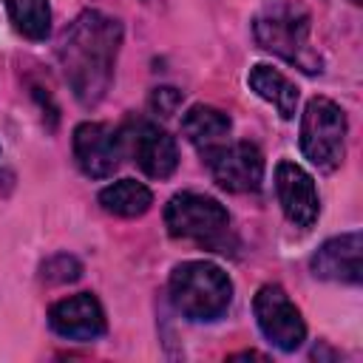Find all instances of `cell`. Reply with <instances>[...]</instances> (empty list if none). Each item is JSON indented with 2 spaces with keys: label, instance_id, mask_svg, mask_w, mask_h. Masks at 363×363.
Listing matches in <instances>:
<instances>
[{
  "label": "cell",
  "instance_id": "ac0fdd59",
  "mask_svg": "<svg viewBox=\"0 0 363 363\" xmlns=\"http://www.w3.org/2000/svg\"><path fill=\"white\" fill-rule=\"evenodd\" d=\"M179 105H182V91H176V88H153V94H150V108H153V113H159V116H173L176 111H179Z\"/></svg>",
  "mask_w": 363,
  "mask_h": 363
},
{
  "label": "cell",
  "instance_id": "7c38bea8",
  "mask_svg": "<svg viewBox=\"0 0 363 363\" xmlns=\"http://www.w3.org/2000/svg\"><path fill=\"white\" fill-rule=\"evenodd\" d=\"M360 252L363 241L360 233H346L337 238H329L320 244V250L312 255L309 267L315 278L323 281H340V284H357L360 281Z\"/></svg>",
  "mask_w": 363,
  "mask_h": 363
},
{
  "label": "cell",
  "instance_id": "2e32d148",
  "mask_svg": "<svg viewBox=\"0 0 363 363\" xmlns=\"http://www.w3.org/2000/svg\"><path fill=\"white\" fill-rule=\"evenodd\" d=\"M14 28L28 40H45L51 31L48 0H3Z\"/></svg>",
  "mask_w": 363,
  "mask_h": 363
},
{
  "label": "cell",
  "instance_id": "5b68a950",
  "mask_svg": "<svg viewBox=\"0 0 363 363\" xmlns=\"http://www.w3.org/2000/svg\"><path fill=\"white\" fill-rule=\"evenodd\" d=\"M164 227L173 238H193V241H221L230 216L221 201L201 193H176L164 207Z\"/></svg>",
  "mask_w": 363,
  "mask_h": 363
},
{
  "label": "cell",
  "instance_id": "4fadbf2b",
  "mask_svg": "<svg viewBox=\"0 0 363 363\" xmlns=\"http://www.w3.org/2000/svg\"><path fill=\"white\" fill-rule=\"evenodd\" d=\"M182 133L207 159L213 150L230 142V116L213 105H193L182 116Z\"/></svg>",
  "mask_w": 363,
  "mask_h": 363
},
{
  "label": "cell",
  "instance_id": "8fae6325",
  "mask_svg": "<svg viewBox=\"0 0 363 363\" xmlns=\"http://www.w3.org/2000/svg\"><path fill=\"white\" fill-rule=\"evenodd\" d=\"M48 323L68 340H94L105 332V312L91 292H79L57 301L48 312Z\"/></svg>",
  "mask_w": 363,
  "mask_h": 363
},
{
  "label": "cell",
  "instance_id": "52a82bcc",
  "mask_svg": "<svg viewBox=\"0 0 363 363\" xmlns=\"http://www.w3.org/2000/svg\"><path fill=\"white\" fill-rule=\"evenodd\" d=\"M204 162L216 184L230 193H255L264 182V156L252 142H227Z\"/></svg>",
  "mask_w": 363,
  "mask_h": 363
},
{
  "label": "cell",
  "instance_id": "8992f818",
  "mask_svg": "<svg viewBox=\"0 0 363 363\" xmlns=\"http://www.w3.org/2000/svg\"><path fill=\"white\" fill-rule=\"evenodd\" d=\"M252 312L264 337L281 352H295L306 340V323L298 306L289 301V295L278 284H267L255 292Z\"/></svg>",
  "mask_w": 363,
  "mask_h": 363
},
{
  "label": "cell",
  "instance_id": "30bf717a",
  "mask_svg": "<svg viewBox=\"0 0 363 363\" xmlns=\"http://www.w3.org/2000/svg\"><path fill=\"white\" fill-rule=\"evenodd\" d=\"M275 193H278V204H281L284 216L295 227L309 230L318 221L320 199H318L312 176L301 164H295L289 159L278 162V167H275Z\"/></svg>",
  "mask_w": 363,
  "mask_h": 363
},
{
  "label": "cell",
  "instance_id": "6da1fadb",
  "mask_svg": "<svg viewBox=\"0 0 363 363\" xmlns=\"http://www.w3.org/2000/svg\"><path fill=\"white\" fill-rule=\"evenodd\" d=\"M122 43V26L102 11H82L60 37V65L74 96L82 105H96L113 79V65Z\"/></svg>",
  "mask_w": 363,
  "mask_h": 363
},
{
  "label": "cell",
  "instance_id": "3957f363",
  "mask_svg": "<svg viewBox=\"0 0 363 363\" xmlns=\"http://www.w3.org/2000/svg\"><path fill=\"white\" fill-rule=\"evenodd\" d=\"M170 301L190 320H216L230 309L233 284L210 261H184L170 275Z\"/></svg>",
  "mask_w": 363,
  "mask_h": 363
},
{
  "label": "cell",
  "instance_id": "d6986e66",
  "mask_svg": "<svg viewBox=\"0 0 363 363\" xmlns=\"http://www.w3.org/2000/svg\"><path fill=\"white\" fill-rule=\"evenodd\" d=\"M352 3H360V0H352Z\"/></svg>",
  "mask_w": 363,
  "mask_h": 363
},
{
  "label": "cell",
  "instance_id": "9c48e42d",
  "mask_svg": "<svg viewBox=\"0 0 363 363\" xmlns=\"http://www.w3.org/2000/svg\"><path fill=\"white\" fill-rule=\"evenodd\" d=\"M74 159L88 179H108L122 159V136L102 122L74 128Z\"/></svg>",
  "mask_w": 363,
  "mask_h": 363
},
{
  "label": "cell",
  "instance_id": "ba28073f",
  "mask_svg": "<svg viewBox=\"0 0 363 363\" xmlns=\"http://www.w3.org/2000/svg\"><path fill=\"white\" fill-rule=\"evenodd\" d=\"M119 136H122V142H128L133 162L150 179H167L176 170V164H179V147H176L173 136L164 128H159L156 122L136 119Z\"/></svg>",
  "mask_w": 363,
  "mask_h": 363
},
{
  "label": "cell",
  "instance_id": "e0dca14e",
  "mask_svg": "<svg viewBox=\"0 0 363 363\" xmlns=\"http://www.w3.org/2000/svg\"><path fill=\"white\" fill-rule=\"evenodd\" d=\"M82 272V264L74 258V255H54L43 264V278L48 284H68V281H77Z\"/></svg>",
  "mask_w": 363,
  "mask_h": 363
},
{
  "label": "cell",
  "instance_id": "5bb4252c",
  "mask_svg": "<svg viewBox=\"0 0 363 363\" xmlns=\"http://www.w3.org/2000/svg\"><path fill=\"white\" fill-rule=\"evenodd\" d=\"M247 82H250V88H252L261 99H267L269 105H275V111H278L284 119H292V116H295V111H298V88H295L278 68L258 62V65L250 68Z\"/></svg>",
  "mask_w": 363,
  "mask_h": 363
},
{
  "label": "cell",
  "instance_id": "9a60e30c",
  "mask_svg": "<svg viewBox=\"0 0 363 363\" xmlns=\"http://www.w3.org/2000/svg\"><path fill=\"white\" fill-rule=\"evenodd\" d=\"M99 204H102V210H108L113 216L136 218V216H142V213L150 210L153 193L142 182H136V179H119V182L108 184L99 193Z\"/></svg>",
  "mask_w": 363,
  "mask_h": 363
},
{
  "label": "cell",
  "instance_id": "277c9868",
  "mask_svg": "<svg viewBox=\"0 0 363 363\" xmlns=\"http://www.w3.org/2000/svg\"><path fill=\"white\" fill-rule=\"evenodd\" d=\"M301 150L318 167L332 173L346 153V113L326 96H312L301 116Z\"/></svg>",
  "mask_w": 363,
  "mask_h": 363
},
{
  "label": "cell",
  "instance_id": "7a4b0ae2",
  "mask_svg": "<svg viewBox=\"0 0 363 363\" xmlns=\"http://www.w3.org/2000/svg\"><path fill=\"white\" fill-rule=\"evenodd\" d=\"M255 40L261 48L272 51L275 57L298 65L306 74H320L323 62L320 54L312 48L309 31H312V20L309 11L298 3H275L267 6L255 23H252Z\"/></svg>",
  "mask_w": 363,
  "mask_h": 363
}]
</instances>
